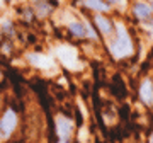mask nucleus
Instances as JSON below:
<instances>
[{"instance_id":"obj_1","label":"nucleus","mask_w":153,"mask_h":143,"mask_svg":"<svg viewBox=\"0 0 153 143\" xmlns=\"http://www.w3.org/2000/svg\"><path fill=\"white\" fill-rule=\"evenodd\" d=\"M129 51H131V41L126 36L124 29H121L119 38L116 39L114 44H112V53H114L116 56H124V55H128Z\"/></svg>"},{"instance_id":"obj_2","label":"nucleus","mask_w":153,"mask_h":143,"mask_svg":"<svg viewBox=\"0 0 153 143\" xmlns=\"http://www.w3.org/2000/svg\"><path fill=\"white\" fill-rule=\"evenodd\" d=\"M14 126H16V114L14 111H7L0 121V136H9Z\"/></svg>"},{"instance_id":"obj_3","label":"nucleus","mask_w":153,"mask_h":143,"mask_svg":"<svg viewBox=\"0 0 153 143\" xmlns=\"http://www.w3.org/2000/svg\"><path fill=\"white\" fill-rule=\"evenodd\" d=\"M58 56L66 66H75L76 65V53L71 48H58Z\"/></svg>"},{"instance_id":"obj_4","label":"nucleus","mask_w":153,"mask_h":143,"mask_svg":"<svg viewBox=\"0 0 153 143\" xmlns=\"http://www.w3.org/2000/svg\"><path fill=\"white\" fill-rule=\"evenodd\" d=\"M56 130H58V135L60 138H68L71 133V121L70 119H66V118H58L56 119Z\"/></svg>"},{"instance_id":"obj_5","label":"nucleus","mask_w":153,"mask_h":143,"mask_svg":"<svg viewBox=\"0 0 153 143\" xmlns=\"http://www.w3.org/2000/svg\"><path fill=\"white\" fill-rule=\"evenodd\" d=\"M140 94H141V99L145 101L146 104H152L153 102V85H152V82H145L143 83Z\"/></svg>"},{"instance_id":"obj_6","label":"nucleus","mask_w":153,"mask_h":143,"mask_svg":"<svg viewBox=\"0 0 153 143\" xmlns=\"http://www.w3.org/2000/svg\"><path fill=\"white\" fill-rule=\"evenodd\" d=\"M29 58H31V61H33L34 65H38V66H49V65H51V63H49V60L46 58V56H41V55H31Z\"/></svg>"},{"instance_id":"obj_7","label":"nucleus","mask_w":153,"mask_h":143,"mask_svg":"<svg viewBox=\"0 0 153 143\" xmlns=\"http://www.w3.org/2000/svg\"><path fill=\"white\" fill-rule=\"evenodd\" d=\"M95 22H97V26L100 31H104V33H111V22L105 19V17H95Z\"/></svg>"},{"instance_id":"obj_8","label":"nucleus","mask_w":153,"mask_h":143,"mask_svg":"<svg viewBox=\"0 0 153 143\" xmlns=\"http://www.w3.org/2000/svg\"><path fill=\"white\" fill-rule=\"evenodd\" d=\"M134 12H136L138 17H148L150 16V7H146L145 4H136V7H134Z\"/></svg>"},{"instance_id":"obj_9","label":"nucleus","mask_w":153,"mask_h":143,"mask_svg":"<svg viewBox=\"0 0 153 143\" xmlns=\"http://www.w3.org/2000/svg\"><path fill=\"white\" fill-rule=\"evenodd\" d=\"M70 29H71V33L75 34V36H83V34H85V31H87V29H85V26H83V24H78V22L71 24Z\"/></svg>"},{"instance_id":"obj_10","label":"nucleus","mask_w":153,"mask_h":143,"mask_svg":"<svg viewBox=\"0 0 153 143\" xmlns=\"http://www.w3.org/2000/svg\"><path fill=\"white\" fill-rule=\"evenodd\" d=\"M85 4H87L88 7H92V9H97V10H105V9H107V5H104L100 0H87Z\"/></svg>"},{"instance_id":"obj_11","label":"nucleus","mask_w":153,"mask_h":143,"mask_svg":"<svg viewBox=\"0 0 153 143\" xmlns=\"http://www.w3.org/2000/svg\"><path fill=\"white\" fill-rule=\"evenodd\" d=\"M60 143H63V142H60Z\"/></svg>"},{"instance_id":"obj_12","label":"nucleus","mask_w":153,"mask_h":143,"mask_svg":"<svg viewBox=\"0 0 153 143\" xmlns=\"http://www.w3.org/2000/svg\"><path fill=\"white\" fill-rule=\"evenodd\" d=\"M152 143H153V140H152Z\"/></svg>"}]
</instances>
